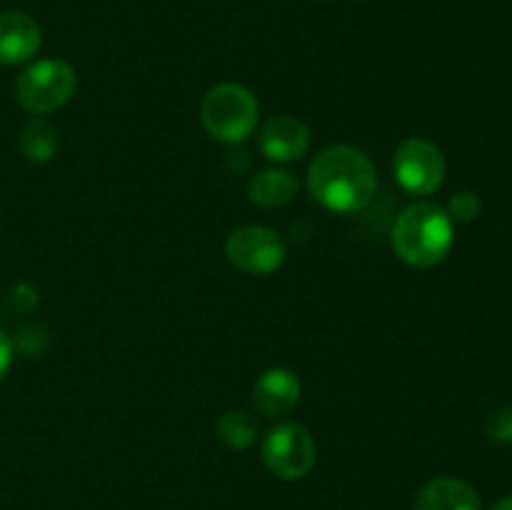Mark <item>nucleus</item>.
Instances as JSON below:
<instances>
[{
  "mask_svg": "<svg viewBox=\"0 0 512 510\" xmlns=\"http://www.w3.org/2000/svg\"><path fill=\"white\" fill-rule=\"evenodd\" d=\"M308 188L310 195L333 213H360L378 193V173L363 150L333 145L310 163Z\"/></svg>",
  "mask_w": 512,
  "mask_h": 510,
  "instance_id": "nucleus-1",
  "label": "nucleus"
},
{
  "mask_svg": "<svg viewBox=\"0 0 512 510\" xmlns=\"http://www.w3.org/2000/svg\"><path fill=\"white\" fill-rule=\"evenodd\" d=\"M455 243L453 218L435 203L408 205L393 225V248L413 268H433Z\"/></svg>",
  "mask_w": 512,
  "mask_h": 510,
  "instance_id": "nucleus-2",
  "label": "nucleus"
},
{
  "mask_svg": "<svg viewBox=\"0 0 512 510\" xmlns=\"http://www.w3.org/2000/svg\"><path fill=\"white\" fill-rule=\"evenodd\" d=\"M260 105L248 88L238 83H220L205 93L200 118L205 130L223 143H243L258 123Z\"/></svg>",
  "mask_w": 512,
  "mask_h": 510,
  "instance_id": "nucleus-3",
  "label": "nucleus"
},
{
  "mask_svg": "<svg viewBox=\"0 0 512 510\" xmlns=\"http://www.w3.org/2000/svg\"><path fill=\"white\" fill-rule=\"evenodd\" d=\"M78 90L73 65L58 58H45L25 68L15 80L18 103L33 115H48L63 108Z\"/></svg>",
  "mask_w": 512,
  "mask_h": 510,
  "instance_id": "nucleus-4",
  "label": "nucleus"
},
{
  "mask_svg": "<svg viewBox=\"0 0 512 510\" xmlns=\"http://www.w3.org/2000/svg\"><path fill=\"white\" fill-rule=\"evenodd\" d=\"M263 458L270 473L283 480H300L313 470L318 445L308 428L300 423L275 425L263 443Z\"/></svg>",
  "mask_w": 512,
  "mask_h": 510,
  "instance_id": "nucleus-5",
  "label": "nucleus"
},
{
  "mask_svg": "<svg viewBox=\"0 0 512 510\" xmlns=\"http://www.w3.org/2000/svg\"><path fill=\"white\" fill-rule=\"evenodd\" d=\"M393 170L400 188L413 195H430L443 185L448 165L438 145L425 138H408L395 150Z\"/></svg>",
  "mask_w": 512,
  "mask_h": 510,
  "instance_id": "nucleus-6",
  "label": "nucleus"
},
{
  "mask_svg": "<svg viewBox=\"0 0 512 510\" xmlns=\"http://www.w3.org/2000/svg\"><path fill=\"white\" fill-rule=\"evenodd\" d=\"M225 255L243 273L270 275L285 263V243L273 228L243 225L228 235Z\"/></svg>",
  "mask_w": 512,
  "mask_h": 510,
  "instance_id": "nucleus-7",
  "label": "nucleus"
},
{
  "mask_svg": "<svg viewBox=\"0 0 512 510\" xmlns=\"http://www.w3.org/2000/svg\"><path fill=\"white\" fill-rule=\"evenodd\" d=\"M310 128L290 115H275L260 130V150L275 163H293L310 150Z\"/></svg>",
  "mask_w": 512,
  "mask_h": 510,
  "instance_id": "nucleus-8",
  "label": "nucleus"
},
{
  "mask_svg": "<svg viewBox=\"0 0 512 510\" xmlns=\"http://www.w3.org/2000/svg\"><path fill=\"white\" fill-rule=\"evenodd\" d=\"M300 393H303V385L293 370L270 368L255 380L253 403L265 418H280L300 403Z\"/></svg>",
  "mask_w": 512,
  "mask_h": 510,
  "instance_id": "nucleus-9",
  "label": "nucleus"
},
{
  "mask_svg": "<svg viewBox=\"0 0 512 510\" xmlns=\"http://www.w3.org/2000/svg\"><path fill=\"white\" fill-rule=\"evenodd\" d=\"M43 43L40 25L20 10L0 13V63L20 65L28 63Z\"/></svg>",
  "mask_w": 512,
  "mask_h": 510,
  "instance_id": "nucleus-10",
  "label": "nucleus"
},
{
  "mask_svg": "<svg viewBox=\"0 0 512 510\" xmlns=\"http://www.w3.org/2000/svg\"><path fill=\"white\" fill-rule=\"evenodd\" d=\"M415 510H483L473 485L458 478H435L420 488Z\"/></svg>",
  "mask_w": 512,
  "mask_h": 510,
  "instance_id": "nucleus-11",
  "label": "nucleus"
},
{
  "mask_svg": "<svg viewBox=\"0 0 512 510\" xmlns=\"http://www.w3.org/2000/svg\"><path fill=\"white\" fill-rule=\"evenodd\" d=\"M298 193V180L285 170H263L248 183V195L260 208H283Z\"/></svg>",
  "mask_w": 512,
  "mask_h": 510,
  "instance_id": "nucleus-12",
  "label": "nucleus"
},
{
  "mask_svg": "<svg viewBox=\"0 0 512 510\" xmlns=\"http://www.w3.org/2000/svg\"><path fill=\"white\" fill-rule=\"evenodd\" d=\"M58 150V130L45 118H33L20 133V153L30 163H48Z\"/></svg>",
  "mask_w": 512,
  "mask_h": 510,
  "instance_id": "nucleus-13",
  "label": "nucleus"
},
{
  "mask_svg": "<svg viewBox=\"0 0 512 510\" xmlns=\"http://www.w3.org/2000/svg\"><path fill=\"white\" fill-rule=\"evenodd\" d=\"M215 433H218V438L223 440L228 448L245 450L253 445L255 438H258V423H255L248 413H243V410H238V413L230 410V413H225L223 418L218 420Z\"/></svg>",
  "mask_w": 512,
  "mask_h": 510,
  "instance_id": "nucleus-14",
  "label": "nucleus"
},
{
  "mask_svg": "<svg viewBox=\"0 0 512 510\" xmlns=\"http://www.w3.org/2000/svg\"><path fill=\"white\" fill-rule=\"evenodd\" d=\"M480 210H483V200L475 193L453 195V200L448 205V215L453 220H458V223H470V220L478 218Z\"/></svg>",
  "mask_w": 512,
  "mask_h": 510,
  "instance_id": "nucleus-15",
  "label": "nucleus"
},
{
  "mask_svg": "<svg viewBox=\"0 0 512 510\" xmlns=\"http://www.w3.org/2000/svg\"><path fill=\"white\" fill-rule=\"evenodd\" d=\"M485 433L495 443H512V405H505V408L490 413L488 423H485Z\"/></svg>",
  "mask_w": 512,
  "mask_h": 510,
  "instance_id": "nucleus-16",
  "label": "nucleus"
},
{
  "mask_svg": "<svg viewBox=\"0 0 512 510\" xmlns=\"http://www.w3.org/2000/svg\"><path fill=\"white\" fill-rule=\"evenodd\" d=\"M10 360H13V343H10L8 335L0 330V380H3V375L8 373Z\"/></svg>",
  "mask_w": 512,
  "mask_h": 510,
  "instance_id": "nucleus-17",
  "label": "nucleus"
},
{
  "mask_svg": "<svg viewBox=\"0 0 512 510\" xmlns=\"http://www.w3.org/2000/svg\"><path fill=\"white\" fill-rule=\"evenodd\" d=\"M493 510H512V495H508V498H503V500H498Z\"/></svg>",
  "mask_w": 512,
  "mask_h": 510,
  "instance_id": "nucleus-18",
  "label": "nucleus"
}]
</instances>
